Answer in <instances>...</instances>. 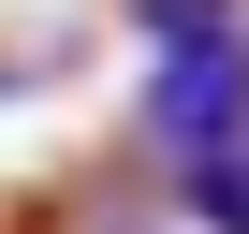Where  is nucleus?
Returning <instances> with one entry per match:
<instances>
[{"label":"nucleus","instance_id":"obj_1","mask_svg":"<svg viewBox=\"0 0 249 234\" xmlns=\"http://www.w3.org/2000/svg\"><path fill=\"white\" fill-rule=\"evenodd\" d=\"M147 132H161L176 161H220V147H249V30L161 44V73H147Z\"/></svg>","mask_w":249,"mask_h":234},{"label":"nucleus","instance_id":"obj_2","mask_svg":"<svg viewBox=\"0 0 249 234\" xmlns=\"http://www.w3.org/2000/svg\"><path fill=\"white\" fill-rule=\"evenodd\" d=\"M176 219H191V234H249V147L176 161Z\"/></svg>","mask_w":249,"mask_h":234},{"label":"nucleus","instance_id":"obj_3","mask_svg":"<svg viewBox=\"0 0 249 234\" xmlns=\"http://www.w3.org/2000/svg\"><path fill=\"white\" fill-rule=\"evenodd\" d=\"M132 30L147 44H205V30H234V0H132Z\"/></svg>","mask_w":249,"mask_h":234}]
</instances>
